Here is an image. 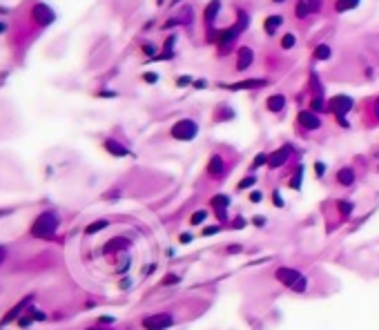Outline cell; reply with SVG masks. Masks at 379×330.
<instances>
[{
  "label": "cell",
  "mask_w": 379,
  "mask_h": 330,
  "mask_svg": "<svg viewBox=\"0 0 379 330\" xmlns=\"http://www.w3.org/2000/svg\"><path fill=\"white\" fill-rule=\"evenodd\" d=\"M60 228V216L56 210H42L34 216L32 226H29V236L38 241H52Z\"/></svg>",
  "instance_id": "obj_1"
},
{
  "label": "cell",
  "mask_w": 379,
  "mask_h": 330,
  "mask_svg": "<svg viewBox=\"0 0 379 330\" xmlns=\"http://www.w3.org/2000/svg\"><path fill=\"white\" fill-rule=\"evenodd\" d=\"M274 279H277L281 286H285L288 290H292V292L301 294L308 290V279H305L297 268H288V266L277 268V270H274Z\"/></svg>",
  "instance_id": "obj_2"
},
{
  "label": "cell",
  "mask_w": 379,
  "mask_h": 330,
  "mask_svg": "<svg viewBox=\"0 0 379 330\" xmlns=\"http://www.w3.org/2000/svg\"><path fill=\"white\" fill-rule=\"evenodd\" d=\"M247 27V14L246 11H239V20H237V25H232V27H227V29H223L219 36H216V42H219V47H221V54H227L230 52V45L234 40L239 38V34L243 32Z\"/></svg>",
  "instance_id": "obj_3"
},
{
  "label": "cell",
  "mask_w": 379,
  "mask_h": 330,
  "mask_svg": "<svg viewBox=\"0 0 379 330\" xmlns=\"http://www.w3.org/2000/svg\"><path fill=\"white\" fill-rule=\"evenodd\" d=\"M170 134H172V138H176V141H192V138H196V134H199V125H196V121H192V118H181V121H176L172 125Z\"/></svg>",
  "instance_id": "obj_4"
},
{
  "label": "cell",
  "mask_w": 379,
  "mask_h": 330,
  "mask_svg": "<svg viewBox=\"0 0 379 330\" xmlns=\"http://www.w3.org/2000/svg\"><path fill=\"white\" fill-rule=\"evenodd\" d=\"M174 324H176V317L170 312H154V314H148L141 321V326L145 330H168Z\"/></svg>",
  "instance_id": "obj_5"
},
{
  "label": "cell",
  "mask_w": 379,
  "mask_h": 330,
  "mask_svg": "<svg viewBox=\"0 0 379 330\" xmlns=\"http://www.w3.org/2000/svg\"><path fill=\"white\" fill-rule=\"evenodd\" d=\"M32 18L36 20V25L40 27H47L54 22V18H56V14H54L52 7H47L45 2H38V5H34L32 9Z\"/></svg>",
  "instance_id": "obj_6"
},
{
  "label": "cell",
  "mask_w": 379,
  "mask_h": 330,
  "mask_svg": "<svg viewBox=\"0 0 379 330\" xmlns=\"http://www.w3.org/2000/svg\"><path fill=\"white\" fill-rule=\"evenodd\" d=\"M322 0H297L295 5V16L299 20H303L305 16H310V14H317V11L322 9Z\"/></svg>",
  "instance_id": "obj_7"
},
{
  "label": "cell",
  "mask_w": 379,
  "mask_h": 330,
  "mask_svg": "<svg viewBox=\"0 0 379 330\" xmlns=\"http://www.w3.org/2000/svg\"><path fill=\"white\" fill-rule=\"evenodd\" d=\"M292 145H281L277 152H272L268 156V165H270V170H277V168H281V165H285L288 163V158L292 156Z\"/></svg>",
  "instance_id": "obj_8"
},
{
  "label": "cell",
  "mask_w": 379,
  "mask_h": 330,
  "mask_svg": "<svg viewBox=\"0 0 379 330\" xmlns=\"http://www.w3.org/2000/svg\"><path fill=\"white\" fill-rule=\"evenodd\" d=\"M328 107H330V112H335L337 118H343L348 112L353 110V98H350V96H335V98L328 103Z\"/></svg>",
  "instance_id": "obj_9"
},
{
  "label": "cell",
  "mask_w": 379,
  "mask_h": 330,
  "mask_svg": "<svg viewBox=\"0 0 379 330\" xmlns=\"http://www.w3.org/2000/svg\"><path fill=\"white\" fill-rule=\"evenodd\" d=\"M297 121H299L301 127H305V130H319L322 127V118L315 114L312 110L308 112H299V116H297Z\"/></svg>",
  "instance_id": "obj_10"
},
{
  "label": "cell",
  "mask_w": 379,
  "mask_h": 330,
  "mask_svg": "<svg viewBox=\"0 0 379 330\" xmlns=\"http://www.w3.org/2000/svg\"><path fill=\"white\" fill-rule=\"evenodd\" d=\"M252 60H254V52L250 47H239V52H237V69L239 72H246L250 65H252Z\"/></svg>",
  "instance_id": "obj_11"
},
{
  "label": "cell",
  "mask_w": 379,
  "mask_h": 330,
  "mask_svg": "<svg viewBox=\"0 0 379 330\" xmlns=\"http://www.w3.org/2000/svg\"><path fill=\"white\" fill-rule=\"evenodd\" d=\"M226 172V161H223L221 154H212L210 161H208V174L210 176H221Z\"/></svg>",
  "instance_id": "obj_12"
},
{
  "label": "cell",
  "mask_w": 379,
  "mask_h": 330,
  "mask_svg": "<svg viewBox=\"0 0 379 330\" xmlns=\"http://www.w3.org/2000/svg\"><path fill=\"white\" fill-rule=\"evenodd\" d=\"M103 147H105L112 156H130V150H127L125 145H121V143L116 141V138H105Z\"/></svg>",
  "instance_id": "obj_13"
},
{
  "label": "cell",
  "mask_w": 379,
  "mask_h": 330,
  "mask_svg": "<svg viewBox=\"0 0 379 330\" xmlns=\"http://www.w3.org/2000/svg\"><path fill=\"white\" fill-rule=\"evenodd\" d=\"M29 301H32V297H25V299H22V301L16 306V308H14V310H9V312H7L5 317H2V324H0V326H7V324H11V321H16L18 317H20V312L25 310V306L29 304Z\"/></svg>",
  "instance_id": "obj_14"
},
{
  "label": "cell",
  "mask_w": 379,
  "mask_h": 330,
  "mask_svg": "<svg viewBox=\"0 0 379 330\" xmlns=\"http://www.w3.org/2000/svg\"><path fill=\"white\" fill-rule=\"evenodd\" d=\"M268 80L264 78H254V80H243V83H234V85H223L227 89H259V87H265Z\"/></svg>",
  "instance_id": "obj_15"
},
{
  "label": "cell",
  "mask_w": 379,
  "mask_h": 330,
  "mask_svg": "<svg viewBox=\"0 0 379 330\" xmlns=\"http://www.w3.org/2000/svg\"><path fill=\"white\" fill-rule=\"evenodd\" d=\"M355 178H357V174H355L353 168H341L337 172V183L343 185V188H348V185L355 183Z\"/></svg>",
  "instance_id": "obj_16"
},
{
  "label": "cell",
  "mask_w": 379,
  "mask_h": 330,
  "mask_svg": "<svg viewBox=\"0 0 379 330\" xmlns=\"http://www.w3.org/2000/svg\"><path fill=\"white\" fill-rule=\"evenodd\" d=\"M265 107H268V112H281L285 107V96L284 94H272V96H268V100H265Z\"/></svg>",
  "instance_id": "obj_17"
},
{
  "label": "cell",
  "mask_w": 379,
  "mask_h": 330,
  "mask_svg": "<svg viewBox=\"0 0 379 330\" xmlns=\"http://www.w3.org/2000/svg\"><path fill=\"white\" fill-rule=\"evenodd\" d=\"M219 9H221V0H212L210 5L206 7V25L208 27H212V22H214V18H216V14H219Z\"/></svg>",
  "instance_id": "obj_18"
},
{
  "label": "cell",
  "mask_w": 379,
  "mask_h": 330,
  "mask_svg": "<svg viewBox=\"0 0 379 330\" xmlns=\"http://www.w3.org/2000/svg\"><path fill=\"white\" fill-rule=\"evenodd\" d=\"M281 22H284V18L279 16V14H274V16H270V18H265V22H264V29H265V34H270L272 36L277 29L281 27Z\"/></svg>",
  "instance_id": "obj_19"
},
{
  "label": "cell",
  "mask_w": 379,
  "mask_h": 330,
  "mask_svg": "<svg viewBox=\"0 0 379 330\" xmlns=\"http://www.w3.org/2000/svg\"><path fill=\"white\" fill-rule=\"evenodd\" d=\"M227 205H230V199H227L226 194H219V196H214V199H212V208L216 210V214L226 216V212H223V210H226Z\"/></svg>",
  "instance_id": "obj_20"
},
{
  "label": "cell",
  "mask_w": 379,
  "mask_h": 330,
  "mask_svg": "<svg viewBox=\"0 0 379 330\" xmlns=\"http://www.w3.org/2000/svg\"><path fill=\"white\" fill-rule=\"evenodd\" d=\"M359 2H361V0H337V2H335V9H337V14H343V11L355 9Z\"/></svg>",
  "instance_id": "obj_21"
},
{
  "label": "cell",
  "mask_w": 379,
  "mask_h": 330,
  "mask_svg": "<svg viewBox=\"0 0 379 330\" xmlns=\"http://www.w3.org/2000/svg\"><path fill=\"white\" fill-rule=\"evenodd\" d=\"M105 228H107V221L98 219V221H94V223H90V226L85 228V234H96L98 230H105Z\"/></svg>",
  "instance_id": "obj_22"
},
{
  "label": "cell",
  "mask_w": 379,
  "mask_h": 330,
  "mask_svg": "<svg viewBox=\"0 0 379 330\" xmlns=\"http://www.w3.org/2000/svg\"><path fill=\"white\" fill-rule=\"evenodd\" d=\"M232 116H234V112L227 105H221V110L214 112V121H226V118H232Z\"/></svg>",
  "instance_id": "obj_23"
},
{
  "label": "cell",
  "mask_w": 379,
  "mask_h": 330,
  "mask_svg": "<svg viewBox=\"0 0 379 330\" xmlns=\"http://www.w3.org/2000/svg\"><path fill=\"white\" fill-rule=\"evenodd\" d=\"M310 107H312V112H328V110H330V107H328V103L322 98V96H315Z\"/></svg>",
  "instance_id": "obj_24"
},
{
  "label": "cell",
  "mask_w": 379,
  "mask_h": 330,
  "mask_svg": "<svg viewBox=\"0 0 379 330\" xmlns=\"http://www.w3.org/2000/svg\"><path fill=\"white\" fill-rule=\"evenodd\" d=\"M315 58L317 60H328V58H330V47H328V45H319V47L315 49Z\"/></svg>",
  "instance_id": "obj_25"
},
{
  "label": "cell",
  "mask_w": 379,
  "mask_h": 330,
  "mask_svg": "<svg viewBox=\"0 0 379 330\" xmlns=\"http://www.w3.org/2000/svg\"><path fill=\"white\" fill-rule=\"evenodd\" d=\"M295 42H297L295 34H285V36L281 38V47H284V49H292V47H295Z\"/></svg>",
  "instance_id": "obj_26"
},
{
  "label": "cell",
  "mask_w": 379,
  "mask_h": 330,
  "mask_svg": "<svg viewBox=\"0 0 379 330\" xmlns=\"http://www.w3.org/2000/svg\"><path fill=\"white\" fill-rule=\"evenodd\" d=\"M254 183H257V176H254V174H247V176L243 178V181L237 185V188H239V190H246V188H250V185H254Z\"/></svg>",
  "instance_id": "obj_27"
},
{
  "label": "cell",
  "mask_w": 379,
  "mask_h": 330,
  "mask_svg": "<svg viewBox=\"0 0 379 330\" xmlns=\"http://www.w3.org/2000/svg\"><path fill=\"white\" fill-rule=\"evenodd\" d=\"M206 216H208V212L206 210H199V212H194V214H192V226H196V223H203V221H206Z\"/></svg>",
  "instance_id": "obj_28"
},
{
  "label": "cell",
  "mask_w": 379,
  "mask_h": 330,
  "mask_svg": "<svg viewBox=\"0 0 379 330\" xmlns=\"http://www.w3.org/2000/svg\"><path fill=\"white\" fill-rule=\"evenodd\" d=\"M265 163H268V154H257V158H254V163H252V168L250 170H257V168H261V165H265Z\"/></svg>",
  "instance_id": "obj_29"
},
{
  "label": "cell",
  "mask_w": 379,
  "mask_h": 330,
  "mask_svg": "<svg viewBox=\"0 0 379 330\" xmlns=\"http://www.w3.org/2000/svg\"><path fill=\"white\" fill-rule=\"evenodd\" d=\"M301 174H303V168H297L295 178H292V188H299V183H301Z\"/></svg>",
  "instance_id": "obj_30"
},
{
  "label": "cell",
  "mask_w": 379,
  "mask_h": 330,
  "mask_svg": "<svg viewBox=\"0 0 379 330\" xmlns=\"http://www.w3.org/2000/svg\"><path fill=\"white\" fill-rule=\"evenodd\" d=\"M272 201H274V205H279V208H284V199H281L279 190H274V192H272Z\"/></svg>",
  "instance_id": "obj_31"
},
{
  "label": "cell",
  "mask_w": 379,
  "mask_h": 330,
  "mask_svg": "<svg viewBox=\"0 0 379 330\" xmlns=\"http://www.w3.org/2000/svg\"><path fill=\"white\" fill-rule=\"evenodd\" d=\"M315 172H317V176H322V174L326 172V165H323L322 161H317V163H315Z\"/></svg>",
  "instance_id": "obj_32"
},
{
  "label": "cell",
  "mask_w": 379,
  "mask_h": 330,
  "mask_svg": "<svg viewBox=\"0 0 379 330\" xmlns=\"http://www.w3.org/2000/svg\"><path fill=\"white\" fill-rule=\"evenodd\" d=\"M114 324V317H98V326H112Z\"/></svg>",
  "instance_id": "obj_33"
},
{
  "label": "cell",
  "mask_w": 379,
  "mask_h": 330,
  "mask_svg": "<svg viewBox=\"0 0 379 330\" xmlns=\"http://www.w3.org/2000/svg\"><path fill=\"white\" fill-rule=\"evenodd\" d=\"M143 52L148 54V56H154V54H156V47H154V45H150V42H148V45H143Z\"/></svg>",
  "instance_id": "obj_34"
},
{
  "label": "cell",
  "mask_w": 379,
  "mask_h": 330,
  "mask_svg": "<svg viewBox=\"0 0 379 330\" xmlns=\"http://www.w3.org/2000/svg\"><path fill=\"white\" fill-rule=\"evenodd\" d=\"M5 261H7V246H2V243H0V266H2Z\"/></svg>",
  "instance_id": "obj_35"
},
{
  "label": "cell",
  "mask_w": 379,
  "mask_h": 330,
  "mask_svg": "<svg viewBox=\"0 0 379 330\" xmlns=\"http://www.w3.org/2000/svg\"><path fill=\"white\" fill-rule=\"evenodd\" d=\"M339 210H341V212H346V214H350V212H353V205L343 201V203H339Z\"/></svg>",
  "instance_id": "obj_36"
},
{
  "label": "cell",
  "mask_w": 379,
  "mask_h": 330,
  "mask_svg": "<svg viewBox=\"0 0 379 330\" xmlns=\"http://www.w3.org/2000/svg\"><path fill=\"white\" fill-rule=\"evenodd\" d=\"M188 83H192L190 76H181V78H176V85H179V87H183V85H188Z\"/></svg>",
  "instance_id": "obj_37"
},
{
  "label": "cell",
  "mask_w": 379,
  "mask_h": 330,
  "mask_svg": "<svg viewBox=\"0 0 379 330\" xmlns=\"http://www.w3.org/2000/svg\"><path fill=\"white\" fill-rule=\"evenodd\" d=\"M143 80H148V83H156V80H158V76H156V74H152V72H150V74H145V76H143Z\"/></svg>",
  "instance_id": "obj_38"
},
{
  "label": "cell",
  "mask_w": 379,
  "mask_h": 330,
  "mask_svg": "<svg viewBox=\"0 0 379 330\" xmlns=\"http://www.w3.org/2000/svg\"><path fill=\"white\" fill-rule=\"evenodd\" d=\"M261 196H264L261 192H250V201H252V203H259V201H261Z\"/></svg>",
  "instance_id": "obj_39"
},
{
  "label": "cell",
  "mask_w": 379,
  "mask_h": 330,
  "mask_svg": "<svg viewBox=\"0 0 379 330\" xmlns=\"http://www.w3.org/2000/svg\"><path fill=\"white\" fill-rule=\"evenodd\" d=\"M85 330H112V328L110 326H98L96 324V326H90V328H85Z\"/></svg>",
  "instance_id": "obj_40"
},
{
  "label": "cell",
  "mask_w": 379,
  "mask_h": 330,
  "mask_svg": "<svg viewBox=\"0 0 379 330\" xmlns=\"http://www.w3.org/2000/svg\"><path fill=\"white\" fill-rule=\"evenodd\" d=\"M373 112H375V118H377V123H379V96H377V100H375Z\"/></svg>",
  "instance_id": "obj_41"
},
{
  "label": "cell",
  "mask_w": 379,
  "mask_h": 330,
  "mask_svg": "<svg viewBox=\"0 0 379 330\" xmlns=\"http://www.w3.org/2000/svg\"><path fill=\"white\" fill-rule=\"evenodd\" d=\"M179 241H181V243H190V241H192V234H181V236H179Z\"/></svg>",
  "instance_id": "obj_42"
},
{
  "label": "cell",
  "mask_w": 379,
  "mask_h": 330,
  "mask_svg": "<svg viewBox=\"0 0 379 330\" xmlns=\"http://www.w3.org/2000/svg\"><path fill=\"white\" fill-rule=\"evenodd\" d=\"M214 232H219V226H216V228H206V232H203V234L210 236V234H214Z\"/></svg>",
  "instance_id": "obj_43"
},
{
  "label": "cell",
  "mask_w": 379,
  "mask_h": 330,
  "mask_svg": "<svg viewBox=\"0 0 379 330\" xmlns=\"http://www.w3.org/2000/svg\"><path fill=\"white\" fill-rule=\"evenodd\" d=\"M176 281H179V277H174V274H170V277H168V279H165V281H163V283H176Z\"/></svg>",
  "instance_id": "obj_44"
},
{
  "label": "cell",
  "mask_w": 379,
  "mask_h": 330,
  "mask_svg": "<svg viewBox=\"0 0 379 330\" xmlns=\"http://www.w3.org/2000/svg\"><path fill=\"white\" fill-rule=\"evenodd\" d=\"M274 2H284V0H274Z\"/></svg>",
  "instance_id": "obj_45"
}]
</instances>
